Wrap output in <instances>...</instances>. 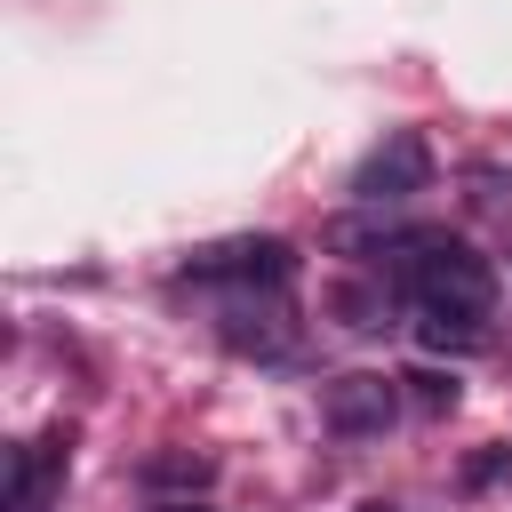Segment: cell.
I'll list each match as a JSON object with an SVG mask.
<instances>
[{
  "mask_svg": "<svg viewBox=\"0 0 512 512\" xmlns=\"http://www.w3.org/2000/svg\"><path fill=\"white\" fill-rule=\"evenodd\" d=\"M400 288L416 296L432 344H472L480 320L496 312V272H488V256L464 248V240H448V232H408V248H400Z\"/></svg>",
  "mask_w": 512,
  "mask_h": 512,
  "instance_id": "obj_1",
  "label": "cell"
},
{
  "mask_svg": "<svg viewBox=\"0 0 512 512\" xmlns=\"http://www.w3.org/2000/svg\"><path fill=\"white\" fill-rule=\"evenodd\" d=\"M288 272H296V248L272 232H240V240L184 256V280H200V288H288Z\"/></svg>",
  "mask_w": 512,
  "mask_h": 512,
  "instance_id": "obj_2",
  "label": "cell"
},
{
  "mask_svg": "<svg viewBox=\"0 0 512 512\" xmlns=\"http://www.w3.org/2000/svg\"><path fill=\"white\" fill-rule=\"evenodd\" d=\"M424 184H432V144H424L416 128H392V136L368 144L360 168H352V200H360V208H392V200H408V192H424Z\"/></svg>",
  "mask_w": 512,
  "mask_h": 512,
  "instance_id": "obj_3",
  "label": "cell"
},
{
  "mask_svg": "<svg viewBox=\"0 0 512 512\" xmlns=\"http://www.w3.org/2000/svg\"><path fill=\"white\" fill-rule=\"evenodd\" d=\"M320 416L336 432H384L400 416V376H376V368H352V376H328L320 384Z\"/></svg>",
  "mask_w": 512,
  "mask_h": 512,
  "instance_id": "obj_4",
  "label": "cell"
},
{
  "mask_svg": "<svg viewBox=\"0 0 512 512\" xmlns=\"http://www.w3.org/2000/svg\"><path fill=\"white\" fill-rule=\"evenodd\" d=\"M216 336L232 344V352H288L296 344V320H288V304H280V288H232V304H224V320H216Z\"/></svg>",
  "mask_w": 512,
  "mask_h": 512,
  "instance_id": "obj_5",
  "label": "cell"
},
{
  "mask_svg": "<svg viewBox=\"0 0 512 512\" xmlns=\"http://www.w3.org/2000/svg\"><path fill=\"white\" fill-rule=\"evenodd\" d=\"M64 464H72V448L56 432L48 440H24L16 464H8V512H48V496L64 488Z\"/></svg>",
  "mask_w": 512,
  "mask_h": 512,
  "instance_id": "obj_6",
  "label": "cell"
},
{
  "mask_svg": "<svg viewBox=\"0 0 512 512\" xmlns=\"http://www.w3.org/2000/svg\"><path fill=\"white\" fill-rule=\"evenodd\" d=\"M400 384H416V408H456V376H432V368H416V376H400Z\"/></svg>",
  "mask_w": 512,
  "mask_h": 512,
  "instance_id": "obj_7",
  "label": "cell"
},
{
  "mask_svg": "<svg viewBox=\"0 0 512 512\" xmlns=\"http://www.w3.org/2000/svg\"><path fill=\"white\" fill-rule=\"evenodd\" d=\"M160 512H208V504H160Z\"/></svg>",
  "mask_w": 512,
  "mask_h": 512,
  "instance_id": "obj_8",
  "label": "cell"
},
{
  "mask_svg": "<svg viewBox=\"0 0 512 512\" xmlns=\"http://www.w3.org/2000/svg\"><path fill=\"white\" fill-rule=\"evenodd\" d=\"M360 512H400V504H360Z\"/></svg>",
  "mask_w": 512,
  "mask_h": 512,
  "instance_id": "obj_9",
  "label": "cell"
}]
</instances>
